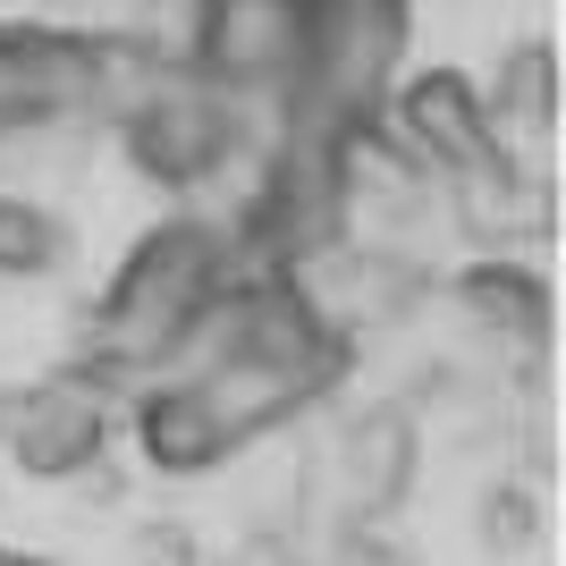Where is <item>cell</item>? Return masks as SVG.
I'll use <instances>...</instances> for the list:
<instances>
[{
	"mask_svg": "<svg viewBox=\"0 0 566 566\" xmlns=\"http://www.w3.org/2000/svg\"><path fill=\"white\" fill-rule=\"evenodd\" d=\"M237 280V254H229V229L203 212H169L118 254V271L102 280V296L76 313V373L102 380L111 398L161 380L187 338L203 331V313L220 305V287Z\"/></svg>",
	"mask_w": 566,
	"mask_h": 566,
	"instance_id": "6da1fadb",
	"label": "cell"
},
{
	"mask_svg": "<svg viewBox=\"0 0 566 566\" xmlns=\"http://www.w3.org/2000/svg\"><path fill=\"white\" fill-rule=\"evenodd\" d=\"M169 69H178V51L144 43V34H85V25L0 18V144L69 127V118H118Z\"/></svg>",
	"mask_w": 566,
	"mask_h": 566,
	"instance_id": "7a4b0ae2",
	"label": "cell"
},
{
	"mask_svg": "<svg viewBox=\"0 0 566 566\" xmlns=\"http://www.w3.org/2000/svg\"><path fill=\"white\" fill-rule=\"evenodd\" d=\"M111 127H118V153L169 195H195L212 178H229V169H254V111L220 102L187 69H169L153 94H136Z\"/></svg>",
	"mask_w": 566,
	"mask_h": 566,
	"instance_id": "3957f363",
	"label": "cell"
},
{
	"mask_svg": "<svg viewBox=\"0 0 566 566\" xmlns=\"http://www.w3.org/2000/svg\"><path fill=\"white\" fill-rule=\"evenodd\" d=\"M111 457H118V398L102 380H85L76 364L0 389V473L76 491Z\"/></svg>",
	"mask_w": 566,
	"mask_h": 566,
	"instance_id": "277c9868",
	"label": "cell"
},
{
	"mask_svg": "<svg viewBox=\"0 0 566 566\" xmlns=\"http://www.w3.org/2000/svg\"><path fill=\"white\" fill-rule=\"evenodd\" d=\"M178 69L237 111H280L305 69V0H195Z\"/></svg>",
	"mask_w": 566,
	"mask_h": 566,
	"instance_id": "5b68a950",
	"label": "cell"
},
{
	"mask_svg": "<svg viewBox=\"0 0 566 566\" xmlns=\"http://www.w3.org/2000/svg\"><path fill=\"white\" fill-rule=\"evenodd\" d=\"M380 127H389V144H398L423 178H440V187H457V178H473V169H491L499 153H507L491 111H482V85H473L465 69H406L398 85H389V102H380Z\"/></svg>",
	"mask_w": 566,
	"mask_h": 566,
	"instance_id": "8992f818",
	"label": "cell"
},
{
	"mask_svg": "<svg viewBox=\"0 0 566 566\" xmlns=\"http://www.w3.org/2000/svg\"><path fill=\"white\" fill-rule=\"evenodd\" d=\"M338 473H347V516L389 524L423 482V415L406 398H373L338 431Z\"/></svg>",
	"mask_w": 566,
	"mask_h": 566,
	"instance_id": "52a82bcc",
	"label": "cell"
},
{
	"mask_svg": "<svg viewBox=\"0 0 566 566\" xmlns=\"http://www.w3.org/2000/svg\"><path fill=\"white\" fill-rule=\"evenodd\" d=\"M449 305L465 313V331H482L499 355H542L549 347V280L516 254H482L449 280Z\"/></svg>",
	"mask_w": 566,
	"mask_h": 566,
	"instance_id": "ba28073f",
	"label": "cell"
},
{
	"mask_svg": "<svg viewBox=\"0 0 566 566\" xmlns=\"http://www.w3.org/2000/svg\"><path fill=\"white\" fill-rule=\"evenodd\" d=\"M473 85H482V111H491L499 144H507V136L542 144L549 118H558V51H549L542 34H524V43H507V51H499V69L473 76Z\"/></svg>",
	"mask_w": 566,
	"mask_h": 566,
	"instance_id": "9c48e42d",
	"label": "cell"
},
{
	"mask_svg": "<svg viewBox=\"0 0 566 566\" xmlns=\"http://www.w3.org/2000/svg\"><path fill=\"white\" fill-rule=\"evenodd\" d=\"M69 262V220L51 203L0 195V280H51Z\"/></svg>",
	"mask_w": 566,
	"mask_h": 566,
	"instance_id": "30bf717a",
	"label": "cell"
},
{
	"mask_svg": "<svg viewBox=\"0 0 566 566\" xmlns=\"http://www.w3.org/2000/svg\"><path fill=\"white\" fill-rule=\"evenodd\" d=\"M473 533H482V549H524L533 533H542V507H533V491H516V482H491L482 491V516H473Z\"/></svg>",
	"mask_w": 566,
	"mask_h": 566,
	"instance_id": "8fae6325",
	"label": "cell"
},
{
	"mask_svg": "<svg viewBox=\"0 0 566 566\" xmlns=\"http://www.w3.org/2000/svg\"><path fill=\"white\" fill-rule=\"evenodd\" d=\"M331 566H415V558L398 549V533H389V524L347 516V524H338V542H331Z\"/></svg>",
	"mask_w": 566,
	"mask_h": 566,
	"instance_id": "7c38bea8",
	"label": "cell"
},
{
	"mask_svg": "<svg viewBox=\"0 0 566 566\" xmlns=\"http://www.w3.org/2000/svg\"><path fill=\"white\" fill-rule=\"evenodd\" d=\"M136 566H203L187 524H136Z\"/></svg>",
	"mask_w": 566,
	"mask_h": 566,
	"instance_id": "4fadbf2b",
	"label": "cell"
},
{
	"mask_svg": "<svg viewBox=\"0 0 566 566\" xmlns=\"http://www.w3.org/2000/svg\"><path fill=\"white\" fill-rule=\"evenodd\" d=\"M0 566H60L51 549H25V542H0Z\"/></svg>",
	"mask_w": 566,
	"mask_h": 566,
	"instance_id": "5bb4252c",
	"label": "cell"
}]
</instances>
